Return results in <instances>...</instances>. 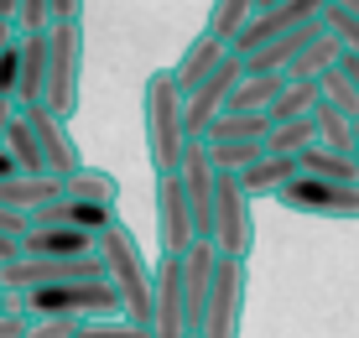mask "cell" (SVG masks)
Instances as JSON below:
<instances>
[{
    "label": "cell",
    "mask_w": 359,
    "mask_h": 338,
    "mask_svg": "<svg viewBox=\"0 0 359 338\" xmlns=\"http://www.w3.org/2000/svg\"><path fill=\"white\" fill-rule=\"evenodd\" d=\"M47 99V32H21V73H16V109H36Z\"/></svg>",
    "instance_id": "obj_16"
},
{
    "label": "cell",
    "mask_w": 359,
    "mask_h": 338,
    "mask_svg": "<svg viewBox=\"0 0 359 338\" xmlns=\"http://www.w3.org/2000/svg\"><path fill=\"white\" fill-rule=\"evenodd\" d=\"M21 255L32 260H73V255H94V234L63 229V224H42V229L21 234Z\"/></svg>",
    "instance_id": "obj_18"
},
{
    "label": "cell",
    "mask_w": 359,
    "mask_h": 338,
    "mask_svg": "<svg viewBox=\"0 0 359 338\" xmlns=\"http://www.w3.org/2000/svg\"><path fill=\"white\" fill-rule=\"evenodd\" d=\"M313 104H318V83H287L276 99H271V125H281V120H302V115H313Z\"/></svg>",
    "instance_id": "obj_31"
},
{
    "label": "cell",
    "mask_w": 359,
    "mask_h": 338,
    "mask_svg": "<svg viewBox=\"0 0 359 338\" xmlns=\"http://www.w3.org/2000/svg\"><path fill=\"white\" fill-rule=\"evenodd\" d=\"M73 338H151V333L135 328V323H126V318H89V323L73 328Z\"/></svg>",
    "instance_id": "obj_32"
},
{
    "label": "cell",
    "mask_w": 359,
    "mask_h": 338,
    "mask_svg": "<svg viewBox=\"0 0 359 338\" xmlns=\"http://www.w3.org/2000/svg\"><path fill=\"white\" fill-rule=\"evenodd\" d=\"M11 42H16V27H11V21H0V53H6Z\"/></svg>",
    "instance_id": "obj_42"
},
{
    "label": "cell",
    "mask_w": 359,
    "mask_h": 338,
    "mask_svg": "<svg viewBox=\"0 0 359 338\" xmlns=\"http://www.w3.org/2000/svg\"><path fill=\"white\" fill-rule=\"evenodd\" d=\"M6 156L16 161V172H47V161H42V146H36V135H32V125H27V115L16 109V120L6 125Z\"/></svg>",
    "instance_id": "obj_27"
},
{
    "label": "cell",
    "mask_w": 359,
    "mask_h": 338,
    "mask_svg": "<svg viewBox=\"0 0 359 338\" xmlns=\"http://www.w3.org/2000/svg\"><path fill=\"white\" fill-rule=\"evenodd\" d=\"M53 21H83V0H47V27Z\"/></svg>",
    "instance_id": "obj_37"
},
{
    "label": "cell",
    "mask_w": 359,
    "mask_h": 338,
    "mask_svg": "<svg viewBox=\"0 0 359 338\" xmlns=\"http://www.w3.org/2000/svg\"><path fill=\"white\" fill-rule=\"evenodd\" d=\"M16 32H47V0H21Z\"/></svg>",
    "instance_id": "obj_35"
},
{
    "label": "cell",
    "mask_w": 359,
    "mask_h": 338,
    "mask_svg": "<svg viewBox=\"0 0 359 338\" xmlns=\"http://www.w3.org/2000/svg\"><path fill=\"white\" fill-rule=\"evenodd\" d=\"M328 68H339V42H333V36L323 32V21H318V32L302 42V53L287 62V73H281V79H287V83H318Z\"/></svg>",
    "instance_id": "obj_19"
},
{
    "label": "cell",
    "mask_w": 359,
    "mask_h": 338,
    "mask_svg": "<svg viewBox=\"0 0 359 338\" xmlns=\"http://www.w3.org/2000/svg\"><path fill=\"white\" fill-rule=\"evenodd\" d=\"M354 167H359V146H354Z\"/></svg>",
    "instance_id": "obj_46"
},
{
    "label": "cell",
    "mask_w": 359,
    "mask_h": 338,
    "mask_svg": "<svg viewBox=\"0 0 359 338\" xmlns=\"http://www.w3.org/2000/svg\"><path fill=\"white\" fill-rule=\"evenodd\" d=\"M240 58H224L208 79H198L193 89H182V135L188 141H203L208 135V125H214L219 115H224V104H229V94H234V83H240Z\"/></svg>",
    "instance_id": "obj_6"
},
{
    "label": "cell",
    "mask_w": 359,
    "mask_h": 338,
    "mask_svg": "<svg viewBox=\"0 0 359 338\" xmlns=\"http://www.w3.org/2000/svg\"><path fill=\"white\" fill-rule=\"evenodd\" d=\"M255 16V0H214V11H208V36H219V42H234V36L245 32V21Z\"/></svg>",
    "instance_id": "obj_30"
},
{
    "label": "cell",
    "mask_w": 359,
    "mask_h": 338,
    "mask_svg": "<svg viewBox=\"0 0 359 338\" xmlns=\"http://www.w3.org/2000/svg\"><path fill=\"white\" fill-rule=\"evenodd\" d=\"M104 276V266H99V255H73V260H32V255H16L6 260V286L11 297L21 292H36V286H63V281H99Z\"/></svg>",
    "instance_id": "obj_9"
},
{
    "label": "cell",
    "mask_w": 359,
    "mask_h": 338,
    "mask_svg": "<svg viewBox=\"0 0 359 338\" xmlns=\"http://www.w3.org/2000/svg\"><path fill=\"white\" fill-rule=\"evenodd\" d=\"M32 125V135H36V146H42V161H47V172H57V177H73V172L83 167V156H79V141L68 135V120H57L53 109H21Z\"/></svg>",
    "instance_id": "obj_12"
},
{
    "label": "cell",
    "mask_w": 359,
    "mask_h": 338,
    "mask_svg": "<svg viewBox=\"0 0 359 338\" xmlns=\"http://www.w3.org/2000/svg\"><path fill=\"white\" fill-rule=\"evenodd\" d=\"M281 89H287V79H281V73H240V83H234V94H229L224 109H240V115H266L271 99H276Z\"/></svg>",
    "instance_id": "obj_21"
},
{
    "label": "cell",
    "mask_w": 359,
    "mask_h": 338,
    "mask_svg": "<svg viewBox=\"0 0 359 338\" xmlns=\"http://www.w3.org/2000/svg\"><path fill=\"white\" fill-rule=\"evenodd\" d=\"M307 146H318V125H313V115L281 120V125H271V135H266V156H302Z\"/></svg>",
    "instance_id": "obj_26"
},
{
    "label": "cell",
    "mask_w": 359,
    "mask_h": 338,
    "mask_svg": "<svg viewBox=\"0 0 359 338\" xmlns=\"http://www.w3.org/2000/svg\"><path fill=\"white\" fill-rule=\"evenodd\" d=\"M73 328H79L73 318H42V323H27L21 338H73Z\"/></svg>",
    "instance_id": "obj_34"
},
{
    "label": "cell",
    "mask_w": 359,
    "mask_h": 338,
    "mask_svg": "<svg viewBox=\"0 0 359 338\" xmlns=\"http://www.w3.org/2000/svg\"><path fill=\"white\" fill-rule=\"evenodd\" d=\"M16 120V104H11V99H0V141H6V125Z\"/></svg>",
    "instance_id": "obj_40"
},
{
    "label": "cell",
    "mask_w": 359,
    "mask_h": 338,
    "mask_svg": "<svg viewBox=\"0 0 359 338\" xmlns=\"http://www.w3.org/2000/svg\"><path fill=\"white\" fill-rule=\"evenodd\" d=\"M354 146H359V120H354Z\"/></svg>",
    "instance_id": "obj_45"
},
{
    "label": "cell",
    "mask_w": 359,
    "mask_h": 338,
    "mask_svg": "<svg viewBox=\"0 0 359 338\" xmlns=\"http://www.w3.org/2000/svg\"><path fill=\"white\" fill-rule=\"evenodd\" d=\"M188 338H198V333H188Z\"/></svg>",
    "instance_id": "obj_47"
},
{
    "label": "cell",
    "mask_w": 359,
    "mask_h": 338,
    "mask_svg": "<svg viewBox=\"0 0 359 338\" xmlns=\"http://www.w3.org/2000/svg\"><path fill=\"white\" fill-rule=\"evenodd\" d=\"M313 125H318V146H328V151H339V156H354V120L344 115V109H333L323 94H318V104H313Z\"/></svg>",
    "instance_id": "obj_23"
},
{
    "label": "cell",
    "mask_w": 359,
    "mask_h": 338,
    "mask_svg": "<svg viewBox=\"0 0 359 338\" xmlns=\"http://www.w3.org/2000/svg\"><path fill=\"white\" fill-rule=\"evenodd\" d=\"M292 177H297V156H261L255 167L240 172V187L250 198H276Z\"/></svg>",
    "instance_id": "obj_22"
},
{
    "label": "cell",
    "mask_w": 359,
    "mask_h": 338,
    "mask_svg": "<svg viewBox=\"0 0 359 338\" xmlns=\"http://www.w3.org/2000/svg\"><path fill=\"white\" fill-rule=\"evenodd\" d=\"M266 6H276V0H255V11H266Z\"/></svg>",
    "instance_id": "obj_44"
},
{
    "label": "cell",
    "mask_w": 359,
    "mask_h": 338,
    "mask_svg": "<svg viewBox=\"0 0 359 338\" xmlns=\"http://www.w3.org/2000/svg\"><path fill=\"white\" fill-rule=\"evenodd\" d=\"M79 83H83V21H53L47 27V99L57 120H73L79 109Z\"/></svg>",
    "instance_id": "obj_3"
},
{
    "label": "cell",
    "mask_w": 359,
    "mask_h": 338,
    "mask_svg": "<svg viewBox=\"0 0 359 338\" xmlns=\"http://www.w3.org/2000/svg\"><path fill=\"white\" fill-rule=\"evenodd\" d=\"M229 58V47L219 42V36H208V32H198L188 47H182V58L172 62V79H177V89H193L198 79H208V73L219 68V62Z\"/></svg>",
    "instance_id": "obj_20"
},
{
    "label": "cell",
    "mask_w": 359,
    "mask_h": 338,
    "mask_svg": "<svg viewBox=\"0 0 359 338\" xmlns=\"http://www.w3.org/2000/svg\"><path fill=\"white\" fill-rule=\"evenodd\" d=\"M203 151L214 161V172H234L240 177L245 167H255L266 156V141H203Z\"/></svg>",
    "instance_id": "obj_29"
},
{
    "label": "cell",
    "mask_w": 359,
    "mask_h": 338,
    "mask_svg": "<svg viewBox=\"0 0 359 338\" xmlns=\"http://www.w3.org/2000/svg\"><path fill=\"white\" fill-rule=\"evenodd\" d=\"M318 16H323V0H276V6L255 11V16L245 21V32L229 42V53H234V58H245V53H255V47L276 42V36H292V32L313 27Z\"/></svg>",
    "instance_id": "obj_8"
},
{
    "label": "cell",
    "mask_w": 359,
    "mask_h": 338,
    "mask_svg": "<svg viewBox=\"0 0 359 338\" xmlns=\"http://www.w3.org/2000/svg\"><path fill=\"white\" fill-rule=\"evenodd\" d=\"M271 135V115H240V109H224L214 125H208L203 141H266Z\"/></svg>",
    "instance_id": "obj_28"
},
{
    "label": "cell",
    "mask_w": 359,
    "mask_h": 338,
    "mask_svg": "<svg viewBox=\"0 0 359 338\" xmlns=\"http://www.w3.org/2000/svg\"><path fill=\"white\" fill-rule=\"evenodd\" d=\"M21 333H27V323L16 312H0V338H21Z\"/></svg>",
    "instance_id": "obj_38"
},
{
    "label": "cell",
    "mask_w": 359,
    "mask_h": 338,
    "mask_svg": "<svg viewBox=\"0 0 359 338\" xmlns=\"http://www.w3.org/2000/svg\"><path fill=\"white\" fill-rule=\"evenodd\" d=\"M94 255H99V266H104V281L115 286V297H120V318L151 333V286H156V271H151V260L141 255V240L115 219L109 229L94 234Z\"/></svg>",
    "instance_id": "obj_1"
},
{
    "label": "cell",
    "mask_w": 359,
    "mask_h": 338,
    "mask_svg": "<svg viewBox=\"0 0 359 338\" xmlns=\"http://www.w3.org/2000/svg\"><path fill=\"white\" fill-rule=\"evenodd\" d=\"M156 240H162V255H182L193 245V219L188 203H182V187L177 177H156Z\"/></svg>",
    "instance_id": "obj_14"
},
{
    "label": "cell",
    "mask_w": 359,
    "mask_h": 338,
    "mask_svg": "<svg viewBox=\"0 0 359 338\" xmlns=\"http://www.w3.org/2000/svg\"><path fill=\"white\" fill-rule=\"evenodd\" d=\"M177 260H182V302H188V333H198V323H203V307H208V292H214L219 250L208 245V240H193Z\"/></svg>",
    "instance_id": "obj_13"
},
{
    "label": "cell",
    "mask_w": 359,
    "mask_h": 338,
    "mask_svg": "<svg viewBox=\"0 0 359 338\" xmlns=\"http://www.w3.org/2000/svg\"><path fill=\"white\" fill-rule=\"evenodd\" d=\"M21 234H27V214H16V208L0 203V240H16L21 245Z\"/></svg>",
    "instance_id": "obj_36"
},
{
    "label": "cell",
    "mask_w": 359,
    "mask_h": 338,
    "mask_svg": "<svg viewBox=\"0 0 359 338\" xmlns=\"http://www.w3.org/2000/svg\"><path fill=\"white\" fill-rule=\"evenodd\" d=\"M141 125H146V151H151L156 177L177 172L188 135H182V89L172 79V68H156L141 83Z\"/></svg>",
    "instance_id": "obj_2"
},
{
    "label": "cell",
    "mask_w": 359,
    "mask_h": 338,
    "mask_svg": "<svg viewBox=\"0 0 359 338\" xmlns=\"http://www.w3.org/2000/svg\"><path fill=\"white\" fill-rule=\"evenodd\" d=\"M16 73H21V32H16V42L0 53V99H16Z\"/></svg>",
    "instance_id": "obj_33"
},
{
    "label": "cell",
    "mask_w": 359,
    "mask_h": 338,
    "mask_svg": "<svg viewBox=\"0 0 359 338\" xmlns=\"http://www.w3.org/2000/svg\"><path fill=\"white\" fill-rule=\"evenodd\" d=\"M151 286V338H188V302H182V260L162 255Z\"/></svg>",
    "instance_id": "obj_11"
},
{
    "label": "cell",
    "mask_w": 359,
    "mask_h": 338,
    "mask_svg": "<svg viewBox=\"0 0 359 338\" xmlns=\"http://www.w3.org/2000/svg\"><path fill=\"white\" fill-rule=\"evenodd\" d=\"M42 224H63V229H83V234H99L115 224V208H99V203H83V198H53L42 203L36 214H27V229H42Z\"/></svg>",
    "instance_id": "obj_15"
},
{
    "label": "cell",
    "mask_w": 359,
    "mask_h": 338,
    "mask_svg": "<svg viewBox=\"0 0 359 338\" xmlns=\"http://www.w3.org/2000/svg\"><path fill=\"white\" fill-rule=\"evenodd\" d=\"M0 312H11V302H6V286H0Z\"/></svg>",
    "instance_id": "obj_43"
},
{
    "label": "cell",
    "mask_w": 359,
    "mask_h": 338,
    "mask_svg": "<svg viewBox=\"0 0 359 338\" xmlns=\"http://www.w3.org/2000/svg\"><path fill=\"white\" fill-rule=\"evenodd\" d=\"M208 245L234 260H250L255 250V198L240 187L234 172L214 177V234H208Z\"/></svg>",
    "instance_id": "obj_4"
},
{
    "label": "cell",
    "mask_w": 359,
    "mask_h": 338,
    "mask_svg": "<svg viewBox=\"0 0 359 338\" xmlns=\"http://www.w3.org/2000/svg\"><path fill=\"white\" fill-rule=\"evenodd\" d=\"M53 198H63V177L57 172H11V177H0V203L16 208V214H36Z\"/></svg>",
    "instance_id": "obj_17"
},
{
    "label": "cell",
    "mask_w": 359,
    "mask_h": 338,
    "mask_svg": "<svg viewBox=\"0 0 359 338\" xmlns=\"http://www.w3.org/2000/svg\"><path fill=\"white\" fill-rule=\"evenodd\" d=\"M245 292H250V266L234 255H219L214 271V292H208L198 338H240V318H245Z\"/></svg>",
    "instance_id": "obj_5"
},
{
    "label": "cell",
    "mask_w": 359,
    "mask_h": 338,
    "mask_svg": "<svg viewBox=\"0 0 359 338\" xmlns=\"http://www.w3.org/2000/svg\"><path fill=\"white\" fill-rule=\"evenodd\" d=\"M297 172H302V177H318V182H359L354 156H339V151H328V146H307V151L297 156Z\"/></svg>",
    "instance_id": "obj_24"
},
{
    "label": "cell",
    "mask_w": 359,
    "mask_h": 338,
    "mask_svg": "<svg viewBox=\"0 0 359 338\" xmlns=\"http://www.w3.org/2000/svg\"><path fill=\"white\" fill-rule=\"evenodd\" d=\"M276 203L307 219H359V182H318L297 172L276 193Z\"/></svg>",
    "instance_id": "obj_7"
},
{
    "label": "cell",
    "mask_w": 359,
    "mask_h": 338,
    "mask_svg": "<svg viewBox=\"0 0 359 338\" xmlns=\"http://www.w3.org/2000/svg\"><path fill=\"white\" fill-rule=\"evenodd\" d=\"M16 255H21L16 240H0V266H6V260H16Z\"/></svg>",
    "instance_id": "obj_41"
},
{
    "label": "cell",
    "mask_w": 359,
    "mask_h": 338,
    "mask_svg": "<svg viewBox=\"0 0 359 338\" xmlns=\"http://www.w3.org/2000/svg\"><path fill=\"white\" fill-rule=\"evenodd\" d=\"M339 73L354 83V94H359V58H349V53H339Z\"/></svg>",
    "instance_id": "obj_39"
},
{
    "label": "cell",
    "mask_w": 359,
    "mask_h": 338,
    "mask_svg": "<svg viewBox=\"0 0 359 338\" xmlns=\"http://www.w3.org/2000/svg\"><path fill=\"white\" fill-rule=\"evenodd\" d=\"M177 187H182V203H188V219H193V240H208L214 234V161H208L203 141H188L182 146V161H177Z\"/></svg>",
    "instance_id": "obj_10"
},
{
    "label": "cell",
    "mask_w": 359,
    "mask_h": 338,
    "mask_svg": "<svg viewBox=\"0 0 359 338\" xmlns=\"http://www.w3.org/2000/svg\"><path fill=\"white\" fill-rule=\"evenodd\" d=\"M63 193L68 198H83V203H99V208H115L120 203V182L109 177L104 167H79L73 177H63Z\"/></svg>",
    "instance_id": "obj_25"
}]
</instances>
